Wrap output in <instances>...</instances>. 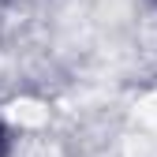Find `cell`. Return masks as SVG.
<instances>
[{
	"mask_svg": "<svg viewBox=\"0 0 157 157\" xmlns=\"http://www.w3.org/2000/svg\"><path fill=\"white\" fill-rule=\"evenodd\" d=\"M0 150H4V139H0Z\"/></svg>",
	"mask_w": 157,
	"mask_h": 157,
	"instance_id": "cell-1",
	"label": "cell"
}]
</instances>
